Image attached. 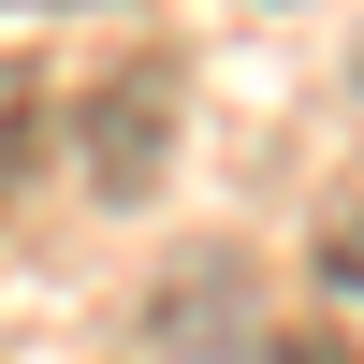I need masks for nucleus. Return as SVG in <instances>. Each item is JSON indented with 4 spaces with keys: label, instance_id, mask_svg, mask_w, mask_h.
<instances>
[{
    "label": "nucleus",
    "instance_id": "nucleus-1",
    "mask_svg": "<svg viewBox=\"0 0 364 364\" xmlns=\"http://www.w3.org/2000/svg\"><path fill=\"white\" fill-rule=\"evenodd\" d=\"M161 175H175V58L146 44L132 73L87 87V190H102V204H146Z\"/></svg>",
    "mask_w": 364,
    "mask_h": 364
},
{
    "label": "nucleus",
    "instance_id": "nucleus-4",
    "mask_svg": "<svg viewBox=\"0 0 364 364\" xmlns=\"http://www.w3.org/2000/svg\"><path fill=\"white\" fill-rule=\"evenodd\" d=\"M350 87H364V58H350Z\"/></svg>",
    "mask_w": 364,
    "mask_h": 364
},
{
    "label": "nucleus",
    "instance_id": "nucleus-2",
    "mask_svg": "<svg viewBox=\"0 0 364 364\" xmlns=\"http://www.w3.org/2000/svg\"><path fill=\"white\" fill-rule=\"evenodd\" d=\"M29 146H44V73H29V58H0V204H15Z\"/></svg>",
    "mask_w": 364,
    "mask_h": 364
},
{
    "label": "nucleus",
    "instance_id": "nucleus-3",
    "mask_svg": "<svg viewBox=\"0 0 364 364\" xmlns=\"http://www.w3.org/2000/svg\"><path fill=\"white\" fill-rule=\"evenodd\" d=\"M321 291H336V306L364 321V204H350V219H336V233H321Z\"/></svg>",
    "mask_w": 364,
    "mask_h": 364
}]
</instances>
